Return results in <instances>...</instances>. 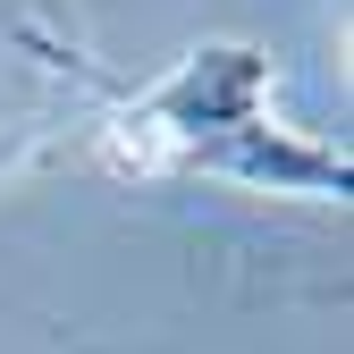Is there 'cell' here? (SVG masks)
Instances as JSON below:
<instances>
[{
  "label": "cell",
  "instance_id": "obj_1",
  "mask_svg": "<svg viewBox=\"0 0 354 354\" xmlns=\"http://www.w3.org/2000/svg\"><path fill=\"white\" fill-rule=\"evenodd\" d=\"M261 110H270V51L261 42H203L136 102L127 127L144 144H160V160H177L186 144H211V136H228V127H245Z\"/></svg>",
  "mask_w": 354,
  "mask_h": 354
},
{
  "label": "cell",
  "instance_id": "obj_2",
  "mask_svg": "<svg viewBox=\"0 0 354 354\" xmlns=\"http://www.w3.org/2000/svg\"><path fill=\"white\" fill-rule=\"evenodd\" d=\"M177 169H211V177H236V186H261V194H313V203H337L354 186V160L321 136H295V127H279L270 110L228 127V136L211 144H186L177 152Z\"/></svg>",
  "mask_w": 354,
  "mask_h": 354
}]
</instances>
